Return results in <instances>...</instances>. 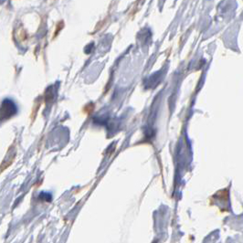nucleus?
I'll list each match as a JSON object with an SVG mask.
<instances>
[{
	"instance_id": "1",
	"label": "nucleus",
	"mask_w": 243,
	"mask_h": 243,
	"mask_svg": "<svg viewBox=\"0 0 243 243\" xmlns=\"http://www.w3.org/2000/svg\"><path fill=\"white\" fill-rule=\"evenodd\" d=\"M14 114H16V107L13 103H11L10 101H5L3 103V107L1 109V113H0V117L1 118H7L11 115H13Z\"/></svg>"
}]
</instances>
